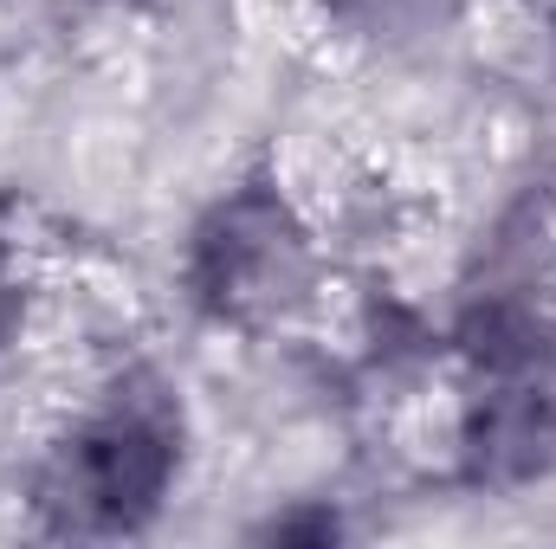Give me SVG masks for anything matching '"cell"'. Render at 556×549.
I'll return each mask as SVG.
<instances>
[{
    "label": "cell",
    "mask_w": 556,
    "mask_h": 549,
    "mask_svg": "<svg viewBox=\"0 0 556 549\" xmlns=\"http://www.w3.org/2000/svg\"><path fill=\"white\" fill-rule=\"evenodd\" d=\"M175 478V426L155 401H111L98 408L52 459L46 505H59L78 531H130L142 524Z\"/></svg>",
    "instance_id": "6da1fadb"
},
{
    "label": "cell",
    "mask_w": 556,
    "mask_h": 549,
    "mask_svg": "<svg viewBox=\"0 0 556 549\" xmlns=\"http://www.w3.org/2000/svg\"><path fill=\"white\" fill-rule=\"evenodd\" d=\"M304 284V233L266 188L233 194L194 233V291L220 317H266Z\"/></svg>",
    "instance_id": "7a4b0ae2"
},
{
    "label": "cell",
    "mask_w": 556,
    "mask_h": 549,
    "mask_svg": "<svg viewBox=\"0 0 556 549\" xmlns=\"http://www.w3.org/2000/svg\"><path fill=\"white\" fill-rule=\"evenodd\" d=\"M330 13L369 39H408L453 13V0H330Z\"/></svg>",
    "instance_id": "3957f363"
}]
</instances>
